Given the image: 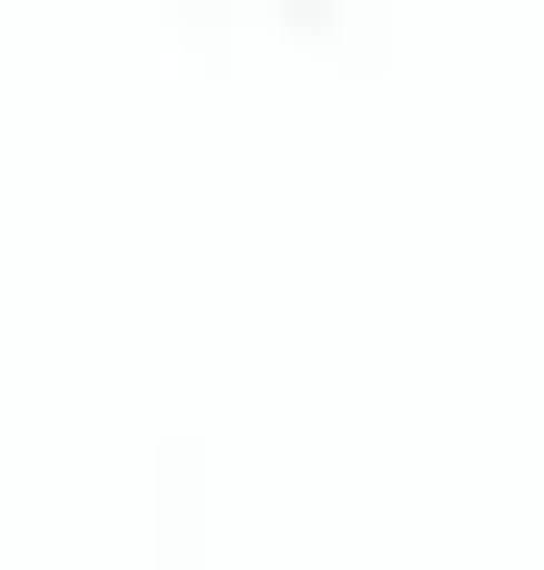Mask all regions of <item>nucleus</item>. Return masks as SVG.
I'll use <instances>...</instances> for the list:
<instances>
[]
</instances>
